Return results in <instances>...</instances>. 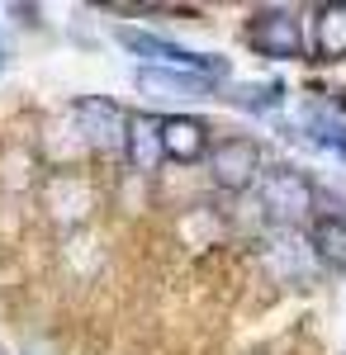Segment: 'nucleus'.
I'll use <instances>...</instances> for the list:
<instances>
[{
  "instance_id": "7ed1b4c3",
  "label": "nucleus",
  "mask_w": 346,
  "mask_h": 355,
  "mask_svg": "<svg viewBox=\"0 0 346 355\" xmlns=\"http://www.w3.org/2000/svg\"><path fill=\"white\" fill-rule=\"evenodd\" d=\"M119 43L138 57H152V62H166V67H176V71H190V76H218V71H228L218 57H204V53H190L181 43H166L157 33H142V28H119Z\"/></svg>"
},
{
  "instance_id": "6e6552de",
  "label": "nucleus",
  "mask_w": 346,
  "mask_h": 355,
  "mask_svg": "<svg viewBox=\"0 0 346 355\" xmlns=\"http://www.w3.org/2000/svg\"><path fill=\"white\" fill-rule=\"evenodd\" d=\"M161 152L171 162H199L209 152V128L199 119H166L161 123Z\"/></svg>"
},
{
  "instance_id": "f8f14e48",
  "label": "nucleus",
  "mask_w": 346,
  "mask_h": 355,
  "mask_svg": "<svg viewBox=\"0 0 346 355\" xmlns=\"http://www.w3.org/2000/svg\"><path fill=\"white\" fill-rule=\"evenodd\" d=\"M280 100H285V90L275 81H266V85H238L233 90V105H242V110H252V114H270V110H280Z\"/></svg>"
},
{
  "instance_id": "ddd939ff",
  "label": "nucleus",
  "mask_w": 346,
  "mask_h": 355,
  "mask_svg": "<svg viewBox=\"0 0 346 355\" xmlns=\"http://www.w3.org/2000/svg\"><path fill=\"white\" fill-rule=\"evenodd\" d=\"M0 67H5V43H0Z\"/></svg>"
},
{
  "instance_id": "9d476101",
  "label": "nucleus",
  "mask_w": 346,
  "mask_h": 355,
  "mask_svg": "<svg viewBox=\"0 0 346 355\" xmlns=\"http://www.w3.org/2000/svg\"><path fill=\"white\" fill-rule=\"evenodd\" d=\"M308 242H313V256L327 270H346V218H318Z\"/></svg>"
},
{
  "instance_id": "0eeeda50",
  "label": "nucleus",
  "mask_w": 346,
  "mask_h": 355,
  "mask_svg": "<svg viewBox=\"0 0 346 355\" xmlns=\"http://www.w3.org/2000/svg\"><path fill=\"white\" fill-rule=\"evenodd\" d=\"M299 128H304V137L308 142H318L322 152H337L346 162V119L332 105H322V100H308L304 105V114H299Z\"/></svg>"
},
{
  "instance_id": "20e7f679",
  "label": "nucleus",
  "mask_w": 346,
  "mask_h": 355,
  "mask_svg": "<svg viewBox=\"0 0 346 355\" xmlns=\"http://www.w3.org/2000/svg\"><path fill=\"white\" fill-rule=\"evenodd\" d=\"M76 123H81V133L90 137V147L129 152V114L119 110L114 100H95V95L76 100Z\"/></svg>"
},
{
  "instance_id": "39448f33",
  "label": "nucleus",
  "mask_w": 346,
  "mask_h": 355,
  "mask_svg": "<svg viewBox=\"0 0 346 355\" xmlns=\"http://www.w3.org/2000/svg\"><path fill=\"white\" fill-rule=\"evenodd\" d=\"M213 180L223 190H247L256 175H261V147L252 137H223L213 147Z\"/></svg>"
},
{
  "instance_id": "9b49d317",
  "label": "nucleus",
  "mask_w": 346,
  "mask_h": 355,
  "mask_svg": "<svg viewBox=\"0 0 346 355\" xmlns=\"http://www.w3.org/2000/svg\"><path fill=\"white\" fill-rule=\"evenodd\" d=\"M161 157H166L161 152V128L147 123V119H129V162L138 171H157Z\"/></svg>"
},
{
  "instance_id": "1a4fd4ad",
  "label": "nucleus",
  "mask_w": 346,
  "mask_h": 355,
  "mask_svg": "<svg viewBox=\"0 0 346 355\" xmlns=\"http://www.w3.org/2000/svg\"><path fill=\"white\" fill-rule=\"evenodd\" d=\"M313 48L322 62L346 57V5H318L313 10Z\"/></svg>"
},
{
  "instance_id": "f03ea898",
  "label": "nucleus",
  "mask_w": 346,
  "mask_h": 355,
  "mask_svg": "<svg viewBox=\"0 0 346 355\" xmlns=\"http://www.w3.org/2000/svg\"><path fill=\"white\" fill-rule=\"evenodd\" d=\"M247 38H252L266 57H275V62H294V57H304V24H299L294 10H280V5L256 10V15H252V28H247Z\"/></svg>"
},
{
  "instance_id": "f257e3e1",
  "label": "nucleus",
  "mask_w": 346,
  "mask_h": 355,
  "mask_svg": "<svg viewBox=\"0 0 346 355\" xmlns=\"http://www.w3.org/2000/svg\"><path fill=\"white\" fill-rule=\"evenodd\" d=\"M313 204H318V190H313L308 175H299V171H290V166L261 175V214H266L270 223H280V227L304 223L308 214H313Z\"/></svg>"
},
{
  "instance_id": "423d86ee",
  "label": "nucleus",
  "mask_w": 346,
  "mask_h": 355,
  "mask_svg": "<svg viewBox=\"0 0 346 355\" xmlns=\"http://www.w3.org/2000/svg\"><path fill=\"white\" fill-rule=\"evenodd\" d=\"M138 85L152 95V100H209L213 81L209 76H190V71H166V67H142Z\"/></svg>"
}]
</instances>
